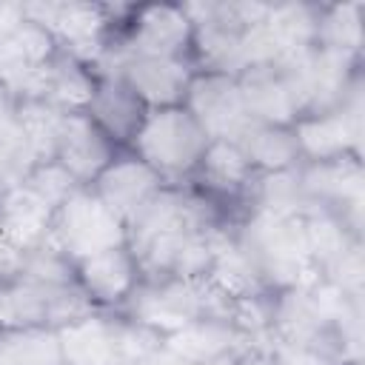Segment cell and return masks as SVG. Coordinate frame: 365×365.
<instances>
[{"instance_id":"6da1fadb","label":"cell","mask_w":365,"mask_h":365,"mask_svg":"<svg viewBox=\"0 0 365 365\" xmlns=\"http://www.w3.org/2000/svg\"><path fill=\"white\" fill-rule=\"evenodd\" d=\"M231 240L251 262L259 282L277 294L299 285L317 282V271L311 265L302 220L299 217H279L265 211H242L231 220Z\"/></svg>"},{"instance_id":"7a4b0ae2","label":"cell","mask_w":365,"mask_h":365,"mask_svg":"<svg viewBox=\"0 0 365 365\" xmlns=\"http://www.w3.org/2000/svg\"><path fill=\"white\" fill-rule=\"evenodd\" d=\"M57 336L63 365H137L163 345L157 331L103 308L57 328Z\"/></svg>"},{"instance_id":"3957f363","label":"cell","mask_w":365,"mask_h":365,"mask_svg":"<svg viewBox=\"0 0 365 365\" xmlns=\"http://www.w3.org/2000/svg\"><path fill=\"white\" fill-rule=\"evenodd\" d=\"M191 20V60L197 71H217L240 77L242 63V37L259 23L268 11V3L257 0H205L182 3Z\"/></svg>"},{"instance_id":"277c9868","label":"cell","mask_w":365,"mask_h":365,"mask_svg":"<svg viewBox=\"0 0 365 365\" xmlns=\"http://www.w3.org/2000/svg\"><path fill=\"white\" fill-rule=\"evenodd\" d=\"M128 319L168 336L200 317H228L231 297L202 279H140L117 308Z\"/></svg>"},{"instance_id":"5b68a950","label":"cell","mask_w":365,"mask_h":365,"mask_svg":"<svg viewBox=\"0 0 365 365\" xmlns=\"http://www.w3.org/2000/svg\"><path fill=\"white\" fill-rule=\"evenodd\" d=\"M208 143L211 140L205 137L200 123L188 114V108L171 106V108H148L128 151L140 157L148 168H154L165 182L182 185V180L194 177Z\"/></svg>"},{"instance_id":"8992f818","label":"cell","mask_w":365,"mask_h":365,"mask_svg":"<svg viewBox=\"0 0 365 365\" xmlns=\"http://www.w3.org/2000/svg\"><path fill=\"white\" fill-rule=\"evenodd\" d=\"M88 68L94 71V77H120L145 103V108L182 106L188 83L197 71L191 60L131 54L117 43V37L106 43V48Z\"/></svg>"},{"instance_id":"52a82bcc","label":"cell","mask_w":365,"mask_h":365,"mask_svg":"<svg viewBox=\"0 0 365 365\" xmlns=\"http://www.w3.org/2000/svg\"><path fill=\"white\" fill-rule=\"evenodd\" d=\"M91 311L77 282H46L20 271L0 288V328H63Z\"/></svg>"},{"instance_id":"ba28073f","label":"cell","mask_w":365,"mask_h":365,"mask_svg":"<svg viewBox=\"0 0 365 365\" xmlns=\"http://www.w3.org/2000/svg\"><path fill=\"white\" fill-rule=\"evenodd\" d=\"M46 240L63 257L80 262L91 254L125 245V222L88 185H80L54 208Z\"/></svg>"},{"instance_id":"9c48e42d","label":"cell","mask_w":365,"mask_h":365,"mask_svg":"<svg viewBox=\"0 0 365 365\" xmlns=\"http://www.w3.org/2000/svg\"><path fill=\"white\" fill-rule=\"evenodd\" d=\"M26 20L40 26L60 51L91 66L106 43L111 40V26L117 20L114 6L77 3V0H34L23 3Z\"/></svg>"},{"instance_id":"30bf717a","label":"cell","mask_w":365,"mask_h":365,"mask_svg":"<svg viewBox=\"0 0 365 365\" xmlns=\"http://www.w3.org/2000/svg\"><path fill=\"white\" fill-rule=\"evenodd\" d=\"M294 137L302 160H339L359 157L362 160V134H365V103L362 83L331 111L305 114L294 120Z\"/></svg>"},{"instance_id":"8fae6325","label":"cell","mask_w":365,"mask_h":365,"mask_svg":"<svg viewBox=\"0 0 365 365\" xmlns=\"http://www.w3.org/2000/svg\"><path fill=\"white\" fill-rule=\"evenodd\" d=\"M299 180L308 200L319 211H331L345 220L356 234H362L365 208V171L359 157L299 163Z\"/></svg>"},{"instance_id":"7c38bea8","label":"cell","mask_w":365,"mask_h":365,"mask_svg":"<svg viewBox=\"0 0 365 365\" xmlns=\"http://www.w3.org/2000/svg\"><path fill=\"white\" fill-rule=\"evenodd\" d=\"M114 37L131 54L191 60L194 31H191V20H188L182 6H171V3L137 6L128 11L125 29Z\"/></svg>"},{"instance_id":"4fadbf2b","label":"cell","mask_w":365,"mask_h":365,"mask_svg":"<svg viewBox=\"0 0 365 365\" xmlns=\"http://www.w3.org/2000/svg\"><path fill=\"white\" fill-rule=\"evenodd\" d=\"M182 106L200 123L208 140L234 143L251 123L242 94H240V83L231 74L194 71Z\"/></svg>"},{"instance_id":"5bb4252c","label":"cell","mask_w":365,"mask_h":365,"mask_svg":"<svg viewBox=\"0 0 365 365\" xmlns=\"http://www.w3.org/2000/svg\"><path fill=\"white\" fill-rule=\"evenodd\" d=\"M262 339L248 336L242 328H237L228 317H200L180 331L163 336V345L174 351L177 356L194 362V365H217L222 359L240 356L251 345H259ZM268 342V339H265Z\"/></svg>"},{"instance_id":"9a60e30c","label":"cell","mask_w":365,"mask_h":365,"mask_svg":"<svg viewBox=\"0 0 365 365\" xmlns=\"http://www.w3.org/2000/svg\"><path fill=\"white\" fill-rule=\"evenodd\" d=\"M165 180L148 168L140 157H134L128 148H123L106 168L103 174L88 185L123 222H128L160 188Z\"/></svg>"},{"instance_id":"2e32d148","label":"cell","mask_w":365,"mask_h":365,"mask_svg":"<svg viewBox=\"0 0 365 365\" xmlns=\"http://www.w3.org/2000/svg\"><path fill=\"white\" fill-rule=\"evenodd\" d=\"M74 279L94 308L117 311L140 282V268L128 245H120L74 262Z\"/></svg>"},{"instance_id":"e0dca14e","label":"cell","mask_w":365,"mask_h":365,"mask_svg":"<svg viewBox=\"0 0 365 365\" xmlns=\"http://www.w3.org/2000/svg\"><path fill=\"white\" fill-rule=\"evenodd\" d=\"M94 83H97V77L86 63H80L77 57L57 48L40 66V71L34 74V80L29 83V88L20 100H40L66 114H77V111H86Z\"/></svg>"},{"instance_id":"ac0fdd59","label":"cell","mask_w":365,"mask_h":365,"mask_svg":"<svg viewBox=\"0 0 365 365\" xmlns=\"http://www.w3.org/2000/svg\"><path fill=\"white\" fill-rule=\"evenodd\" d=\"M114 145L128 148L137 128L143 125L148 108L145 103L120 80V77H97L91 100L83 111Z\"/></svg>"},{"instance_id":"d6986e66","label":"cell","mask_w":365,"mask_h":365,"mask_svg":"<svg viewBox=\"0 0 365 365\" xmlns=\"http://www.w3.org/2000/svg\"><path fill=\"white\" fill-rule=\"evenodd\" d=\"M120 151V145H114L83 111H77L66 117L54 163H60L80 185H91Z\"/></svg>"},{"instance_id":"ffe728a7","label":"cell","mask_w":365,"mask_h":365,"mask_svg":"<svg viewBox=\"0 0 365 365\" xmlns=\"http://www.w3.org/2000/svg\"><path fill=\"white\" fill-rule=\"evenodd\" d=\"M54 51V40L31 20H23L20 26L9 29L6 34H0V86L23 97L40 66Z\"/></svg>"},{"instance_id":"44dd1931","label":"cell","mask_w":365,"mask_h":365,"mask_svg":"<svg viewBox=\"0 0 365 365\" xmlns=\"http://www.w3.org/2000/svg\"><path fill=\"white\" fill-rule=\"evenodd\" d=\"M254 174L257 171L251 168L245 154L237 148V143L211 140L202 151V160L194 171V180H197V191L214 197L217 202H225V200L242 202Z\"/></svg>"},{"instance_id":"7402d4cb","label":"cell","mask_w":365,"mask_h":365,"mask_svg":"<svg viewBox=\"0 0 365 365\" xmlns=\"http://www.w3.org/2000/svg\"><path fill=\"white\" fill-rule=\"evenodd\" d=\"M54 208L26 182L0 194V237L17 251H31L46 242Z\"/></svg>"},{"instance_id":"603a6c76","label":"cell","mask_w":365,"mask_h":365,"mask_svg":"<svg viewBox=\"0 0 365 365\" xmlns=\"http://www.w3.org/2000/svg\"><path fill=\"white\" fill-rule=\"evenodd\" d=\"M242 211H265V214H279V217H308L319 211L299 180V165L285 168V171H265L254 174L245 197H242Z\"/></svg>"},{"instance_id":"cb8c5ba5","label":"cell","mask_w":365,"mask_h":365,"mask_svg":"<svg viewBox=\"0 0 365 365\" xmlns=\"http://www.w3.org/2000/svg\"><path fill=\"white\" fill-rule=\"evenodd\" d=\"M240 94L245 103V111L254 123H271V125H294L297 106L277 71V66H257L245 68L240 77Z\"/></svg>"},{"instance_id":"d4e9b609","label":"cell","mask_w":365,"mask_h":365,"mask_svg":"<svg viewBox=\"0 0 365 365\" xmlns=\"http://www.w3.org/2000/svg\"><path fill=\"white\" fill-rule=\"evenodd\" d=\"M237 148L245 154L257 174L265 171H285L302 163L297 137L291 125H271V123H248V128L234 140Z\"/></svg>"},{"instance_id":"484cf974","label":"cell","mask_w":365,"mask_h":365,"mask_svg":"<svg viewBox=\"0 0 365 365\" xmlns=\"http://www.w3.org/2000/svg\"><path fill=\"white\" fill-rule=\"evenodd\" d=\"M0 365H63L57 328H0Z\"/></svg>"},{"instance_id":"4316f807","label":"cell","mask_w":365,"mask_h":365,"mask_svg":"<svg viewBox=\"0 0 365 365\" xmlns=\"http://www.w3.org/2000/svg\"><path fill=\"white\" fill-rule=\"evenodd\" d=\"M302 234H305V248H308V257H311V265H314L317 277L348 245L362 240V234H356L345 220H339L331 211H314V214L302 217Z\"/></svg>"},{"instance_id":"83f0119b","label":"cell","mask_w":365,"mask_h":365,"mask_svg":"<svg viewBox=\"0 0 365 365\" xmlns=\"http://www.w3.org/2000/svg\"><path fill=\"white\" fill-rule=\"evenodd\" d=\"M362 3H334L319 6V23H317V43L322 48H336L362 57Z\"/></svg>"},{"instance_id":"f1b7e54d","label":"cell","mask_w":365,"mask_h":365,"mask_svg":"<svg viewBox=\"0 0 365 365\" xmlns=\"http://www.w3.org/2000/svg\"><path fill=\"white\" fill-rule=\"evenodd\" d=\"M66 111L51 108L40 100H20V128L37 157V163H51L60 148Z\"/></svg>"},{"instance_id":"f546056e","label":"cell","mask_w":365,"mask_h":365,"mask_svg":"<svg viewBox=\"0 0 365 365\" xmlns=\"http://www.w3.org/2000/svg\"><path fill=\"white\" fill-rule=\"evenodd\" d=\"M34 165H37V157L23 131L14 137H3L0 140V194L23 185L34 171Z\"/></svg>"},{"instance_id":"4dcf8cb0","label":"cell","mask_w":365,"mask_h":365,"mask_svg":"<svg viewBox=\"0 0 365 365\" xmlns=\"http://www.w3.org/2000/svg\"><path fill=\"white\" fill-rule=\"evenodd\" d=\"M319 279L345 291V294H354V297H362V282H365V259H362V240H356L354 245H348L328 268L319 271Z\"/></svg>"},{"instance_id":"1f68e13d","label":"cell","mask_w":365,"mask_h":365,"mask_svg":"<svg viewBox=\"0 0 365 365\" xmlns=\"http://www.w3.org/2000/svg\"><path fill=\"white\" fill-rule=\"evenodd\" d=\"M26 185L31 188V191H37L51 208H57L66 197H71L77 188H80V182L60 165V163H37L34 165V171L29 174V180H26Z\"/></svg>"},{"instance_id":"d6a6232c","label":"cell","mask_w":365,"mask_h":365,"mask_svg":"<svg viewBox=\"0 0 365 365\" xmlns=\"http://www.w3.org/2000/svg\"><path fill=\"white\" fill-rule=\"evenodd\" d=\"M268 351L274 356L277 365H339L331 356L314 351V348H302V345H291L282 339H268Z\"/></svg>"},{"instance_id":"836d02e7","label":"cell","mask_w":365,"mask_h":365,"mask_svg":"<svg viewBox=\"0 0 365 365\" xmlns=\"http://www.w3.org/2000/svg\"><path fill=\"white\" fill-rule=\"evenodd\" d=\"M20 97L0 86V140L20 134Z\"/></svg>"},{"instance_id":"e575fe53","label":"cell","mask_w":365,"mask_h":365,"mask_svg":"<svg viewBox=\"0 0 365 365\" xmlns=\"http://www.w3.org/2000/svg\"><path fill=\"white\" fill-rule=\"evenodd\" d=\"M23 268V251H17L14 245H9L3 237H0V288L14 279Z\"/></svg>"},{"instance_id":"d590c367","label":"cell","mask_w":365,"mask_h":365,"mask_svg":"<svg viewBox=\"0 0 365 365\" xmlns=\"http://www.w3.org/2000/svg\"><path fill=\"white\" fill-rule=\"evenodd\" d=\"M254 348V345H251ZM245 354V351H242ZM240 354V356H242ZM240 356H231V359H222V362H217V365H237V359ZM137 365H194V362H188V359H182V356H177L174 351H168L165 345H160V348H154L143 362H137Z\"/></svg>"},{"instance_id":"8d00e7d4","label":"cell","mask_w":365,"mask_h":365,"mask_svg":"<svg viewBox=\"0 0 365 365\" xmlns=\"http://www.w3.org/2000/svg\"><path fill=\"white\" fill-rule=\"evenodd\" d=\"M23 20H26L23 3H6V0H0V34H6L14 26H20Z\"/></svg>"},{"instance_id":"74e56055","label":"cell","mask_w":365,"mask_h":365,"mask_svg":"<svg viewBox=\"0 0 365 365\" xmlns=\"http://www.w3.org/2000/svg\"><path fill=\"white\" fill-rule=\"evenodd\" d=\"M237 365H277V362H274V356H271V351H268V342H259V345L248 348V351L237 359Z\"/></svg>"}]
</instances>
